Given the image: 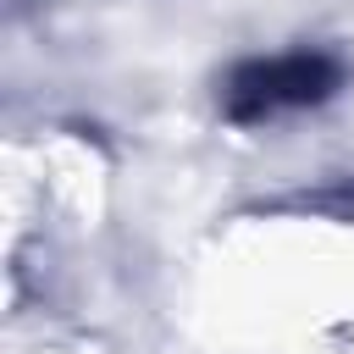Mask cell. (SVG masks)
<instances>
[{
  "mask_svg": "<svg viewBox=\"0 0 354 354\" xmlns=\"http://www.w3.org/2000/svg\"><path fill=\"white\" fill-rule=\"evenodd\" d=\"M337 83V66L321 61V55H282V61H266V66H249L232 77V116H271L282 105H310V100H326Z\"/></svg>",
  "mask_w": 354,
  "mask_h": 354,
  "instance_id": "obj_1",
  "label": "cell"
}]
</instances>
